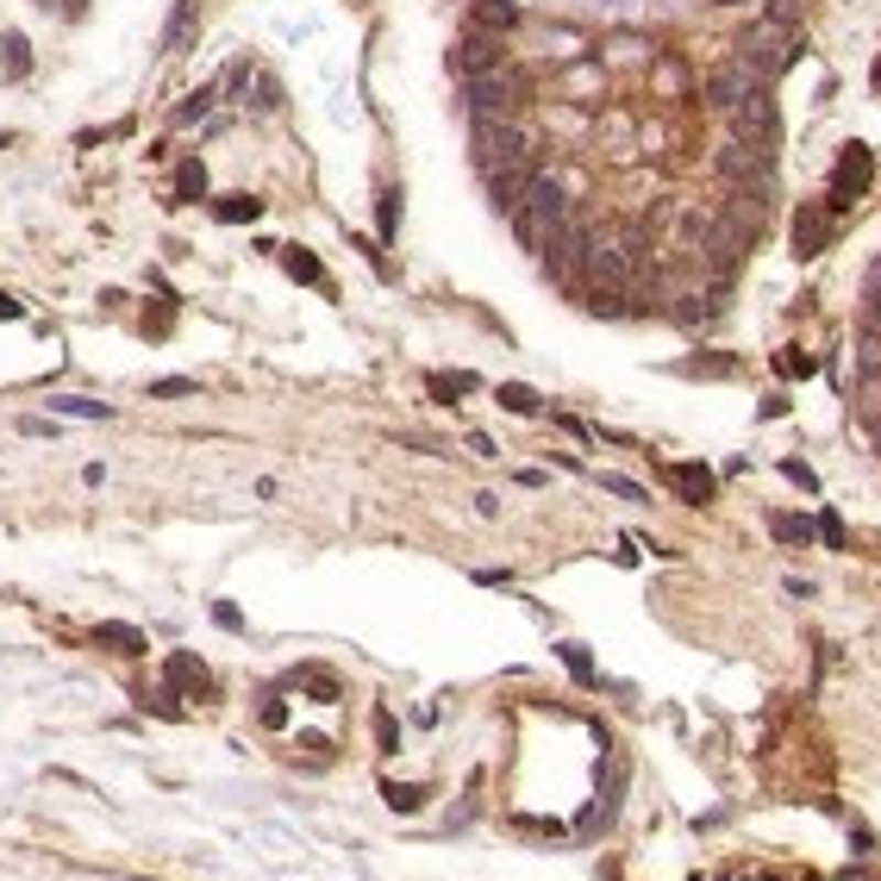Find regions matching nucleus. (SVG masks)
Wrapping results in <instances>:
<instances>
[{"mask_svg":"<svg viewBox=\"0 0 881 881\" xmlns=\"http://www.w3.org/2000/svg\"><path fill=\"white\" fill-rule=\"evenodd\" d=\"M794 57H801V32H794V25H782V20H757L744 39H738V63H744L757 81L794 69Z\"/></svg>","mask_w":881,"mask_h":881,"instance_id":"f257e3e1","label":"nucleus"},{"mask_svg":"<svg viewBox=\"0 0 881 881\" xmlns=\"http://www.w3.org/2000/svg\"><path fill=\"white\" fill-rule=\"evenodd\" d=\"M569 219V194H563V182L556 175H544L537 170L532 175V188H525V200H519V213H513V226H519V238L532 250H544L551 244V231Z\"/></svg>","mask_w":881,"mask_h":881,"instance_id":"f03ea898","label":"nucleus"},{"mask_svg":"<svg viewBox=\"0 0 881 881\" xmlns=\"http://www.w3.org/2000/svg\"><path fill=\"white\" fill-rule=\"evenodd\" d=\"M519 100H525V76H519L513 63L481 69V76H463V107H469V119H513Z\"/></svg>","mask_w":881,"mask_h":881,"instance_id":"7ed1b4c3","label":"nucleus"},{"mask_svg":"<svg viewBox=\"0 0 881 881\" xmlns=\"http://www.w3.org/2000/svg\"><path fill=\"white\" fill-rule=\"evenodd\" d=\"M713 170L731 182V194H757V200H769V194H775V156L750 151V144H738V138L713 151Z\"/></svg>","mask_w":881,"mask_h":881,"instance_id":"20e7f679","label":"nucleus"},{"mask_svg":"<svg viewBox=\"0 0 881 881\" xmlns=\"http://www.w3.org/2000/svg\"><path fill=\"white\" fill-rule=\"evenodd\" d=\"M731 119H738V144H750V151H763V156L782 151V119H775L769 88H750V95L731 107Z\"/></svg>","mask_w":881,"mask_h":881,"instance_id":"39448f33","label":"nucleus"},{"mask_svg":"<svg viewBox=\"0 0 881 881\" xmlns=\"http://www.w3.org/2000/svg\"><path fill=\"white\" fill-rule=\"evenodd\" d=\"M869 182H875V156H869V144H844L838 170H831V194H825V213L857 207L862 194H869Z\"/></svg>","mask_w":881,"mask_h":881,"instance_id":"423d86ee","label":"nucleus"},{"mask_svg":"<svg viewBox=\"0 0 881 881\" xmlns=\"http://www.w3.org/2000/svg\"><path fill=\"white\" fill-rule=\"evenodd\" d=\"M519 156H532V138L519 132L513 119H476V170L519 163Z\"/></svg>","mask_w":881,"mask_h":881,"instance_id":"0eeeda50","label":"nucleus"},{"mask_svg":"<svg viewBox=\"0 0 881 881\" xmlns=\"http://www.w3.org/2000/svg\"><path fill=\"white\" fill-rule=\"evenodd\" d=\"M500 63H507V32H488V25H469L450 51L457 76H481V69H500Z\"/></svg>","mask_w":881,"mask_h":881,"instance_id":"6e6552de","label":"nucleus"},{"mask_svg":"<svg viewBox=\"0 0 881 881\" xmlns=\"http://www.w3.org/2000/svg\"><path fill=\"white\" fill-rule=\"evenodd\" d=\"M537 163L532 156H519V163H494V170H481V182H488V200H494V213H519V200H525V188H532Z\"/></svg>","mask_w":881,"mask_h":881,"instance_id":"1a4fd4ad","label":"nucleus"},{"mask_svg":"<svg viewBox=\"0 0 881 881\" xmlns=\"http://www.w3.org/2000/svg\"><path fill=\"white\" fill-rule=\"evenodd\" d=\"M750 88H757V76H750L744 63H719V69H707V88H700V95H707V107L731 113V107H738Z\"/></svg>","mask_w":881,"mask_h":881,"instance_id":"9d476101","label":"nucleus"},{"mask_svg":"<svg viewBox=\"0 0 881 881\" xmlns=\"http://www.w3.org/2000/svg\"><path fill=\"white\" fill-rule=\"evenodd\" d=\"M632 269H638V263H632V257H626L619 244H613V250L595 244L588 257H581V275H588L595 287H626V282H632Z\"/></svg>","mask_w":881,"mask_h":881,"instance_id":"9b49d317","label":"nucleus"},{"mask_svg":"<svg viewBox=\"0 0 881 881\" xmlns=\"http://www.w3.org/2000/svg\"><path fill=\"white\" fill-rule=\"evenodd\" d=\"M825 244H831V213H825V207H813V200H806V207L794 213V257H801V263H806V257H819Z\"/></svg>","mask_w":881,"mask_h":881,"instance_id":"f8f14e48","label":"nucleus"},{"mask_svg":"<svg viewBox=\"0 0 881 881\" xmlns=\"http://www.w3.org/2000/svg\"><path fill=\"white\" fill-rule=\"evenodd\" d=\"M670 488L688 500V507H707L713 500V469L707 463H670Z\"/></svg>","mask_w":881,"mask_h":881,"instance_id":"ddd939ff","label":"nucleus"},{"mask_svg":"<svg viewBox=\"0 0 881 881\" xmlns=\"http://www.w3.org/2000/svg\"><path fill=\"white\" fill-rule=\"evenodd\" d=\"M0 76L7 81L32 76V44H25V32H0Z\"/></svg>","mask_w":881,"mask_h":881,"instance_id":"4468645a","label":"nucleus"},{"mask_svg":"<svg viewBox=\"0 0 881 881\" xmlns=\"http://www.w3.org/2000/svg\"><path fill=\"white\" fill-rule=\"evenodd\" d=\"M170 682L194 688V700H213V675H207V663H194L188 651H175V656H170Z\"/></svg>","mask_w":881,"mask_h":881,"instance_id":"2eb2a0df","label":"nucleus"},{"mask_svg":"<svg viewBox=\"0 0 881 881\" xmlns=\"http://www.w3.org/2000/svg\"><path fill=\"white\" fill-rule=\"evenodd\" d=\"M213 213H219L226 226H257V219H263V200H257V194H226Z\"/></svg>","mask_w":881,"mask_h":881,"instance_id":"dca6fc26","label":"nucleus"},{"mask_svg":"<svg viewBox=\"0 0 881 881\" xmlns=\"http://www.w3.org/2000/svg\"><path fill=\"white\" fill-rule=\"evenodd\" d=\"M282 269L294 275V282L326 287V269H319V257H313V250H301V244H287V250H282Z\"/></svg>","mask_w":881,"mask_h":881,"instance_id":"f3484780","label":"nucleus"},{"mask_svg":"<svg viewBox=\"0 0 881 881\" xmlns=\"http://www.w3.org/2000/svg\"><path fill=\"white\" fill-rule=\"evenodd\" d=\"M51 413H63V420H113L107 401H81V394H51Z\"/></svg>","mask_w":881,"mask_h":881,"instance_id":"a211bd4d","label":"nucleus"},{"mask_svg":"<svg viewBox=\"0 0 881 881\" xmlns=\"http://www.w3.org/2000/svg\"><path fill=\"white\" fill-rule=\"evenodd\" d=\"M188 39H194V0H175L170 25H163V51H188Z\"/></svg>","mask_w":881,"mask_h":881,"instance_id":"6ab92c4d","label":"nucleus"},{"mask_svg":"<svg viewBox=\"0 0 881 881\" xmlns=\"http://www.w3.org/2000/svg\"><path fill=\"white\" fill-rule=\"evenodd\" d=\"M713 231H719V213H713V207H682V238H688V244L707 250Z\"/></svg>","mask_w":881,"mask_h":881,"instance_id":"aec40b11","label":"nucleus"},{"mask_svg":"<svg viewBox=\"0 0 881 881\" xmlns=\"http://www.w3.org/2000/svg\"><path fill=\"white\" fill-rule=\"evenodd\" d=\"M200 194H207V163L188 156V163L175 170V200H200Z\"/></svg>","mask_w":881,"mask_h":881,"instance_id":"412c9836","label":"nucleus"},{"mask_svg":"<svg viewBox=\"0 0 881 881\" xmlns=\"http://www.w3.org/2000/svg\"><path fill=\"white\" fill-rule=\"evenodd\" d=\"M213 100H219V81H207V88H194L182 107H175V126H194V119H207L213 113Z\"/></svg>","mask_w":881,"mask_h":881,"instance_id":"4be33fe9","label":"nucleus"},{"mask_svg":"<svg viewBox=\"0 0 881 881\" xmlns=\"http://www.w3.org/2000/svg\"><path fill=\"white\" fill-rule=\"evenodd\" d=\"M494 401L507 406V413H537V406H544V401H537V388H525V382H500Z\"/></svg>","mask_w":881,"mask_h":881,"instance_id":"5701e85b","label":"nucleus"},{"mask_svg":"<svg viewBox=\"0 0 881 881\" xmlns=\"http://www.w3.org/2000/svg\"><path fill=\"white\" fill-rule=\"evenodd\" d=\"M769 532L782 537V544H806V537H813V519H801V513H769Z\"/></svg>","mask_w":881,"mask_h":881,"instance_id":"b1692460","label":"nucleus"},{"mask_svg":"<svg viewBox=\"0 0 881 881\" xmlns=\"http://www.w3.org/2000/svg\"><path fill=\"white\" fill-rule=\"evenodd\" d=\"M250 107H257V113H275V107H282V81L257 69V100H250Z\"/></svg>","mask_w":881,"mask_h":881,"instance_id":"393cba45","label":"nucleus"},{"mask_svg":"<svg viewBox=\"0 0 881 881\" xmlns=\"http://www.w3.org/2000/svg\"><path fill=\"white\" fill-rule=\"evenodd\" d=\"M382 794H388V806H394V813H413V806H425V787H401V782H388Z\"/></svg>","mask_w":881,"mask_h":881,"instance_id":"a878e982","label":"nucleus"},{"mask_svg":"<svg viewBox=\"0 0 881 881\" xmlns=\"http://www.w3.org/2000/svg\"><path fill=\"white\" fill-rule=\"evenodd\" d=\"M194 376H163V382H151V401H175V394H194Z\"/></svg>","mask_w":881,"mask_h":881,"instance_id":"bb28decb","label":"nucleus"},{"mask_svg":"<svg viewBox=\"0 0 881 881\" xmlns=\"http://www.w3.org/2000/svg\"><path fill=\"white\" fill-rule=\"evenodd\" d=\"M556 651H563V663H569L575 682H595V663H588V651H581V644H556Z\"/></svg>","mask_w":881,"mask_h":881,"instance_id":"cd10ccee","label":"nucleus"},{"mask_svg":"<svg viewBox=\"0 0 881 881\" xmlns=\"http://www.w3.org/2000/svg\"><path fill=\"white\" fill-rule=\"evenodd\" d=\"M100 644H126V656L144 651V638H138L132 626H100Z\"/></svg>","mask_w":881,"mask_h":881,"instance_id":"c85d7f7f","label":"nucleus"},{"mask_svg":"<svg viewBox=\"0 0 881 881\" xmlns=\"http://www.w3.org/2000/svg\"><path fill=\"white\" fill-rule=\"evenodd\" d=\"M394 226H401V188H382V244L394 238Z\"/></svg>","mask_w":881,"mask_h":881,"instance_id":"c756f323","label":"nucleus"},{"mask_svg":"<svg viewBox=\"0 0 881 881\" xmlns=\"http://www.w3.org/2000/svg\"><path fill=\"white\" fill-rule=\"evenodd\" d=\"M600 488H607V494H619V500H638V507H644V488H638V481H626V476H600Z\"/></svg>","mask_w":881,"mask_h":881,"instance_id":"7c9ffc66","label":"nucleus"},{"mask_svg":"<svg viewBox=\"0 0 881 881\" xmlns=\"http://www.w3.org/2000/svg\"><path fill=\"white\" fill-rule=\"evenodd\" d=\"M862 301H869V326H881V263L869 269V282H862Z\"/></svg>","mask_w":881,"mask_h":881,"instance_id":"2f4dec72","label":"nucleus"},{"mask_svg":"<svg viewBox=\"0 0 881 881\" xmlns=\"http://www.w3.org/2000/svg\"><path fill=\"white\" fill-rule=\"evenodd\" d=\"M775 369H782V376H813V357H806V350H782Z\"/></svg>","mask_w":881,"mask_h":881,"instance_id":"473e14b6","label":"nucleus"},{"mask_svg":"<svg viewBox=\"0 0 881 881\" xmlns=\"http://www.w3.org/2000/svg\"><path fill=\"white\" fill-rule=\"evenodd\" d=\"M813 532H819L825 544H831V551H844V544H850V537H844V519H838V513H825L819 525H813Z\"/></svg>","mask_w":881,"mask_h":881,"instance_id":"72a5a7b5","label":"nucleus"},{"mask_svg":"<svg viewBox=\"0 0 881 881\" xmlns=\"http://www.w3.org/2000/svg\"><path fill=\"white\" fill-rule=\"evenodd\" d=\"M682 376H731L726 357H694V363H682Z\"/></svg>","mask_w":881,"mask_h":881,"instance_id":"f704fd0d","label":"nucleus"},{"mask_svg":"<svg viewBox=\"0 0 881 881\" xmlns=\"http://www.w3.org/2000/svg\"><path fill=\"white\" fill-rule=\"evenodd\" d=\"M32 7H44V13H63V20H81V13H88V0H32Z\"/></svg>","mask_w":881,"mask_h":881,"instance_id":"c9c22d12","label":"nucleus"},{"mask_svg":"<svg viewBox=\"0 0 881 881\" xmlns=\"http://www.w3.org/2000/svg\"><path fill=\"white\" fill-rule=\"evenodd\" d=\"M782 476H787V481H801V488H819V476H813L801 457H787V463H782Z\"/></svg>","mask_w":881,"mask_h":881,"instance_id":"e433bc0d","label":"nucleus"},{"mask_svg":"<svg viewBox=\"0 0 881 881\" xmlns=\"http://www.w3.org/2000/svg\"><path fill=\"white\" fill-rule=\"evenodd\" d=\"M794 13H801V0H769V20H782V25H794Z\"/></svg>","mask_w":881,"mask_h":881,"instance_id":"4c0bfd02","label":"nucleus"},{"mask_svg":"<svg viewBox=\"0 0 881 881\" xmlns=\"http://www.w3.org/2000/svg\"><path fill=\"white\" fill-rule=\"evenodd\" d=\"M213 619H219L226 632H238V626H244V619H238V607H231V600H219V607H213Z\"/></svg>","mask_w":881,"mask_h":881,"instance_id":"58836bf2","label":"nucleus"},{"mask_svg":"<svg viewBox=\"0 0 881 881\" xmlns=\"http://www.w3.org/2000/svg\"><path fill=\"white\" fill-rule=\"evenodd\" d=\"M656 81H663V88H682V63H656Z\"/></svg>","mask_w":881,"mask_h":881,"instance_id":"ea45409f","label":"nucleus"},{"mask_svg":"<svg viewBox=\"0 0 881 881\" xmlns=\"http://www.w3.org/2000/svg\"><path fill=\"white\" fill-rule=\"evenodd\" d=\"M20 432H25V438H57V425H51V420H25Z\"/></svg>","mask_w":881,"mask_h":881,"instance_id":"a19ab883","label":"nucleus"},{"mask_svg":"<svg viewBox=\"0 0 881 881\" xmlns=\"http://www.w3.org/2000/svg\"><path fill=\"white\" fill-rule=\"evenodd\" d=\"M20 313H25V307L13 301V294H0V319H20Z\"/></svg>","mask_w":881,"mask_h":881,"instance_id":"79ce46f5","label":"nucleus"},{"mask_svg":"<svg viewBox=\"0 0 881 881\" xmlns=\"http://www.w3.org/2000/svg\"><path fill=\"white\" fill-rule=\"evenodd\" d=\"M869 81H875V88H881V57H875V69H869Z\"/></svg>","mask_w":881,"mask_h":881,"instance_id":"37998d69","label":"nucleus"},{"mask_svg":"<svg viewBox=\"0 0 881 881\" xmlns=\"http://www.w3.org/2000/svg\"><path fill=\"white\" fill-rule=\"evenodd\" d=\"M7 144H13V132H0V151H7Z\"/></svg>","mask_w":881,"mask_h":881,"instance_id":"c03bdc74","label":"nucleus"},{"mask_svg":"<svg viewBox=\"0 0 881 881\" xmlns=\"http://www.w3.org/2000/svg\"><path fill=\"white\" fill-rule=\"evenodd\" d=\"M875 450H881V425H875Z\"/></svg>","mask_w":881,"mask_h":881,"instance_id":"a18cd8bd","label":"nucleus"}]
</instances>
